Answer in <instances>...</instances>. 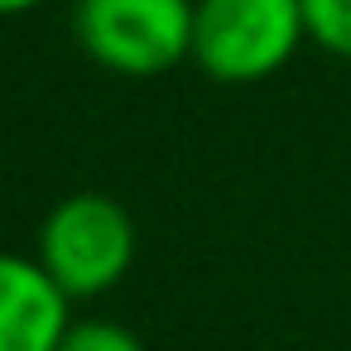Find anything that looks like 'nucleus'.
I'll return each instance as SVG.
<instances>
[{
  "mask_svg": "<svg viewBox=\"0 0 351 351\" xmlns=\"http://www.w3.org/2000/svg\"><path fill=\"white\" fill-rule=\"evenodd\" d=\"M58 351H149V346L130 327H121L111 317H82V322L68 327V337H63Z\"/></svg>",
  "mask_w": 351,
  "mask_h": 351,
  "instance_id": "423d86ee",
  "label": "nucleus"
},
{
  "mask_svg": "<svg viewBox=\"0 0 351 351\" xmlns=\"http://www.w3.org/2000/svg\"><path fill=\"white\" fill-rule=\"evenodd\" d=\"M44 0H0V20H15V15H29V10H39Z\"/></svg>",
  "mask_w": 351,
  "mask_h": 351,
  "instance_id": "0eeeda50",
  "label": "nucleus"
},
{
  "mask_svg": "<svg viewBox=\"0 0 351 351\" xmlns=\"http://www.w3.org/2000/svg\"><path fill=\"white\" fill-rule=\"evenodd\" d=\"M193 5L197 0H77L82 53L121 77H159L193 58Z\"/></svg>",
  "mask_w": 351,
  "mask_h": 351,
  "instance_id": "7ed1b4c3",
  "label": "nucleus"
},
{
  "mask_svg": "<svg viewBox=\"0 0 351 351\" xmlns=\"http://www.w3.org/2000/svg\"><path fill=\"white\" fill-rule=\"evenodd\" d=\"M308 39L337 58H351V0H303Z\"/></svg>",
  "mask_w": 351,
  "mask_h": 351,
  "instance_id": "39448f33",
  "label": "nucleus"
},
{
  "mask_svg": "<svg viewBox=\"0 0 351 351\" xmlns=\"http://www.w3.org/2000/svg\"><path fill=\"white\" fill-rule=\"evenodd\" d=\"M39 265L68 298H97L135 265V221L106 193H68L39 226Z\"/></svg>",
  "mask_w": 351,
  "mask_h": 351,
  "instance_id": "f03ea898",
  "label": "nucleus"
},
{
  "mask_svg": "<svg viewBox=\"0 0 351 351\" xmlns=\"http://www.w3.org/2000/svg\"><path fill=\"white\" fill-rule=\"evenodd\" d=\"M68 303L39 255L0 250V351H58L73 327Z\"/></svg>",
  "mask_w": 351,
  "mask_h": 351,
  "instance_id": "20e7f679",
  "label": "nucleus"
},
{
  "mask_svg": "<svg viewBox=\"0 0 351 351\" xmlns=\"http://www.w3.org/2000/svg\"><path fill=\"white\" fill-rule=\"evenodd\" d=\"M303 39V0H197L193 5V63L226 87L274 77Z\"/></svg>",
  "mask_w": 351,
  "mask_h": 351,
  "instance_id": "f257e3e1",
  "label": "nucleus"
}]
</instances>
